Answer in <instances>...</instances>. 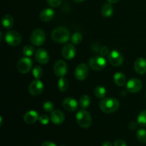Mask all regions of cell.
<instances>
[{
	"label": "cell",
	"mask_w": 146,
	"mask_h": 146,
	"mask_svg": "<svg viewBox=\"0 0 146 146\" xmlns=\"http://www.w3.org/2000/svg\"><path fill=\"white\" fill-rule=\"evenodd\" d=\"M119 101L115 98H106L100 102L99 106L101 111L105 113L115 112L119 108Z\"/></svg>",
	"instance_id": "obj_1"
},
{
	"label": "cell",
	"mask_w": 146,
	"mask_h": 146,
	"mask_svg": "<svg viewBox=\"0 0 146 146\" xmlns=\"http://www.w3.org/2000/svg\"><path fill=\"white\" fill-rule=\"evenodd\" d=\"M70 32L68 29L64 27L56 28L51 33V38L53 41L59 44H64L69 40Z\"/></svg>",
	"instance_id": "obj_2"
},
{
	"label": "cell",
	"mask_w": 146,
	"mask_h": 146,
	"mask_svg": "<svg viewBox=\"0 0 146 146\" xmlns=\"http://www.w3.org/2000/svg\"><path fill=\"white\" fill-rule=\"evenodd\" d=\"M76 121L78 125L84 128L90 127L92 123V118L88 111L85 110H81L78 111L76 115Z\"/></svg>",
	"instance_id": "obj_3"
},
{
	"label": "cell",
	"mask_w": 146,
	"mask_h": 146,
	"mask_svg": "<svg viewBox=\"0 0 146 146\" xmlns=\"http://www.w3.org/2000/svg\"><path fill=\"white\" fill-rule=\"evenodd\" d=\"M106 60L102 56H94L88 61V65L94 71H101L106 66Z\"/></svg>",
	"instance_id": "obj_4"
},
{
	"label": "cell",
	"mask_w": 146,
	"mask_h": 146,
	"mask_svg": "<svg viewBox=\"0 0 146 146\" xmlns=\"http://www.w3.org/2000/svg\"><path fill=\"white\" fill-rule=\"evenodd\" d=\"M30 41H31V44L36 46L42 45L46 41L45 33L42 29H35L31 33Z\"/></svg>",
	"instance_id": "obj_5"
},
{
	"label": "cell",
	"mask_w": 146,
	"mask_h": 146,
	"mask_svg": "<svg viewBox=\"0 0 146 146\" xmlns=\"http://www.w3.org/2000/svg\"><path fill=\"white\" fill-rule=\"evenodd\" d=\"M4 40L9 46H16L21 44V36L17 31H9L5 34Z\"/></svg>",
	"instance_id": "obj_6"
},
{
	"label": "cell",
	"mask_w": 146,
	"mask_h": 146,
	"mask_svg": "<svg viewBox=\"0 0 146 146\" xmlns=\"http://www.w3.org/2000/svg\"><path fill=\"white\" fill-rule=\"evenodd\" d=\"M88 73H89V69H88V67L87 66L86 64H80L76 68L74 75H75L76 78L77 80L84 81L88 77Z\"/></svg>",
	"instance_id": "obj_7"
},
{
	"label": "cell",
	"mask_w": 146,
	"mask_h": 146,
	"mask_svg": "<svg viewBox=\"0 0 146 146\" xmlns=\"http://www.w3.org/2000/svg\"><path fill=\"white\" fill-rule=\"evenodd\" d=\"M32 67V61L29 57L21 58L17 64V69L21 74H27Z\"/></svg>",
	"instance_id": "obj_8"
},
{
	"label": "cell",
	"mask_w": 146,
	"mask_h": 146,
	"mask_svg": "<svg viewBox=\"0 0 146 146\" xmlns=\"http://www.w3.org/2000/svg\"><path fill=\"white\" fill-rule=\"evenodd\" d=\"M44 88V86L42 81H40L39 79H36L33 81L29 86V92L32 96H36L41 94Z\"/></svg>",
	"instance_id": "obj_9"
},
{
	"label": "cell",
	"mask_w": 146,
	"mask_h": 146,
	"mask_svg": "<svg viewBox=\"0 0 146 146\" xmlns=\"http://www.w3.org/2000/svg\"><path fill=\"white\" fill-rule=\"evenodd\" d=\"M108 61L113 66H120L123 62V57L121 53L113 50L108 54Z\"/></svg>",
	"instance_id": "obj_10"
},
{
	"label": "cell",
	"mask_w": 146,
	"mask_h": 146,
	"mask_svg": "<svg viewBox=\"0 0 146 146\" xmlns=\"http://www.w3.org/2000/svg\"><path fill=\"white\" fill-rule=\"evenodd\" d=\"M68 68L67 64L63 60H58L55 63L54 66V71L56 76L58 77H64L66 74Z\"/></svg>",
	"instance_id": "obj_11"
},
{
	"label": "cell",
	"mask_w": 146,
	"mask_h": 146,
	"mask_svg": "<svg viewBox=\"0 0 146 146\" xmlns=\"http://www.w3.org/2000/svg\"><path fill=\"white\" fill-rule=\"evenodd\" d=\"M143 86L142 82L139 79L133 78L127 82L126 89L131 93H138L141 90Z\"/></svg>",
	"instance_id": "obj_12"
},
{
	"label": "cell",
	"mask_w": 146,
	"mask_h": 146,
	"mask_svg": "<svg viewBox=\"0 0 146 146\" xmlns=\"http://www.w3.org/2000/svg\"><path fill=\"white\" fill-rule=\"evenodd\" d=\"M76 47L72 44H66L62 48V55L67 60L72 59L76 55Z\"/></svg>",
	"instance_id": "obj_13"
},
{
	"label": "cell",
	"mask_w": 146,
	"mask_h": 146,
	"mask_svg": "<svg viewBox=\"0 0 146 146\" xmlns=\"http://www.w3.org/2000/svg\"><path fill=\"white\" fill-rule=\"evenodd\" d=\"M62 105L64 109H66L68 111H70V112L75 111L78 108V102L76 101V100L73 98H71V97L66 98L63 101Z\"/></svg>",
	"instance_id": "obj_14"
},
{
	"label": "cell",
	"mask_w": 146,
	"mask_h": 146,
	"mask_svg": "<svg viewBox=\"0 0 146 146\" xmlns=\"http://www.w3.org/2000/svg\"><path fill=\"white\" fill-rule=\"evenodd\" d=\"M35 58L37 62L40 64H46L49 60V55L48 52L44 48H39L36 51Z\"/></svg>",
	"instance_id": "obj_15"
},
{
	"label": "cell",
	"mask_w": 146,
	"mask_h": 146,
	"mask_svg": "<svg viewBox=\"0 0 146 146\" xmlns=\"http://www.w3.org/2000/svg\"><path fill=\"white\" fill-rule=\"evenodd\" d=\"M51 120L55 125H61L65 120V115L59 110H55L52 111L51 114Z\"/></svg>",
	"instance_id": "obj_16"
},
{
	"label": "cell",
	"mask_w": 146,
	"mask_h": 146,
	"mask_svg": "<svg viewBox=\"0 0 146 146\" xmlns=\"http://www.w3.org/2000/svg\"><path fill=\"white\" fill-rule=\"evenodd\" d=\"M134 69L137 74L142 75L146 73V59L139 58L136 59L134 64Z\"/></svg>",
	"instance_id": "obj_17"
},
{
	"label": "cell",
	"mask_w": 146,
	"mask_h": 146,
	"mask_svg": "<svg viewBox=\"0 0 146 146\" xmlns=\"http://www.w3.org/2000/svg\"><path fill=\"white\" fill-rule=\"evenodd\" d=\"M54 11L52 9L46 8L44 9L39 14V18L44 22H48L51 21L54 17Z\"/></svg>",
	"instance_id": "obj_18"
},
{
	"label": "cell",
	"mask_w": 146,
	"mask_h": 146,
	"mask_svg": "<svg viewBox=\"0 0 146 146\" xmlns=\"http://www.w3.org/2000/svg\"><path fill=\"white\" fill-rule=\"evenodd\" d=\"M39 118L38 114L35 111H27L24 115V120L27 124H33L36 122Z\"/></svg>",
	"instance_id": "obj_19"
},
{
	"label": "cell",
	"mask_w": 146,
	"mask_h": 146,
	"mask_svg": "<svg viewBox=\"0 0 146 146\" xmlns=\"http://www.w3.org/2000/svg\"><path fill=\"white\" fill-rule=\"evenodd\" d=\"M113 81L117 86H123L125 85V82H126V77L123 73L117 72L113 76Z\"/></svg>",
	"instance_id": "obj_20"
},
{
	"label": "cell",
	"mask_w": 146,
	"mask_h": 146,
	"mask_svg": "<svg viewBox=\"0 0 146 146\" xmlns=\"http://www.w3.org/2000/svg\"><path fill=\"white\" fill-rule=\"evenodd\" d=\"M113 14V7L111 5V3L105 4L101 9V14L105 18L111 17Z\"/></svg>",
	"instance_id": "obj_21"
},
{
	"label": "cell",
	"mask_w": 146,
	"mask_h": 146,
	"mask_svg": "<svg viewBox=\"0 0 146 146\" xmlns=\"http://www.w3.org/2000/svg\"><path fill=\"white\" fill-rule=\"evenodd\" d=\"M14 19L9 14H6L3 17L2 20H1V23H2V26L5 29H10L13 27L14 25Z\"/></svg>",
	"instance_id": "obj_22"
},
{
	"label": "cell",
	"mask_w": 146,
	"mask_h": 146,
	"mask_svg": "<svg viewBox=\"0 0 146 146\" xmlns=\"http://www.w3.org/2000/svg\"><path fill=\"white\" fill-rule=\"evenodd\" d=\"M91 104V98L88 95H83L79 99V106L81 108H87Z\"/></svg>",
	"instance_id": "obj_23"
},
{
	"label": "cell",
	"mask_w": 146,
	"mask_h": 146,
	"mask_svg": "<svg viewBox=\"0 0 146 146\" xmlns=\"http://www.w3.org/2000/svg\"><path fill=\"white\" fill-rule=\"evenodd\" d=\"M68 87V81L64 77H60L58 81V88L61 92H64Z\"/></svg>",
	"instance_id": "obj_24"
},
{
	"label": "cell",
	"mask_w": 146,
	"mask_h": 146,
	"mask_svg": "<svg viewBox=\"0 0 146 146\" xmlns=\"http://www.w3.org/2000/svg\"><path fill=\"white\" fill-rule=\"evenodd\" d=\"M94 94L98 98H104L106 95V89L104 86H97L94 90Z\"/></svg>",
	"instance_id": "obj_25"
},
{
	"label": "cell",
	"mask_w": 146,
	"mask_h": 146,
	"mask_svg": "<svg viewBox=\"0 0 146 146\" xmlns=\"http://www.w3.org/2000/svg\"><path fill=\"white\" fill-rule=\"evenodd\" d=\"M138 124L141 127H146V110L141 111L138 116Z\"/></svg>",
	"instance_id": "obj_26"
},
{
	"label": "cell",
	"mask_w": 146,
	"mask_h": 146,
	"mask_svg": "<svg viewBox=\"0 0 146 146\" xmlns=\"http://www.w3.org/2000/svg\"><path fill=\"white\" fill-rule=\"evenodd\" d=\"M136 136L138 141L143 143H146V130L143 128H141V129L138 130L136 133Z\"/></svg>",
	"instance_id": "obj_27"
},
{
	"label": "cell",
	"mask_w": 146,
	"mask_h": 146,
	"mask_svg": "<svg viewBox=\"0 0 146 146\" xmlns=\"http://www.w3.org/2000/svg\"><path fill=\"white\" fill-rule=\"evenodd\" d=\"M23 54L27 57H31L34 54V48L31 45H27L24 47Z\"/></svg>",
	"instance_id": "obj_28"
},
{
	"label": "cell",
	"mask_w": 146,
	"mask_h": 146,
	"mask_svg": "<svg viewBox=\"0 0 146 146\" xmlns=\"http://www.w3.org/2000/svg\"><path fill=\"white\" fill-rule=\"evenodd\" d=\"M83 39L82 34L79 32H76L71 36V42L73 44H79Z\"/></svg>",
	"instance_id": "obj_29"
},
{
	"label": "cell",
	"mask_w": 146,
	"mask_h": 146,
	"mask_svg": "<svg viewBox=\"0 0 146 146\" xmlns=\"http://www.w3.org/2000/svg\"><path fill=\"white\" fill-rule=\"evenodd\" d=\"M32 74L36 79H40L43 75V69L40 66H36L33 68Z\"/></svg>",
	"instance_id": "obj_30"
},
{
	"label": "cell",
	"mask_w": 146,
	"mask_h": 146,
	"mask_svg": "<svg viewBox=\"0 0 146 146\" xmlns=\"http://www.w3.org/2000/svg\"><path fill=\"white\" fill-rule=\"evenodd\" d=\"M54 104L51 102V101H46L44 104V105H43V108H44V110L46 112H52V111H54Z\"/></svg>",
	"instance_id": "obj_31"
},
{
	"label": "cell",
	"mask_w": 146,
	"mask_h": 146,
	"mask_svg": "<svg viewBox=\"0 0 146 146\" xmlns=\"http://www.w3.org/2000/svg\"><path fill=\"white\" fill-rule=\"evenodd\" d=\"M38 121H39V123L42 125H48V123L50 121V118H48V116L47 115H45V114H43V115H40L39 118H38Z\"/></svg>",
	"instance_id": "obj_32"
},
{
	"label": "cell",
	"mask_w": 146,
	"mask_h": 146,
	"mask_svg": "<svg viewBox=\"0 0 146 146\" xmlns=\"http://www.w3.org/2000/svg\"><path fill=\"white\" fill-rule=\"evenodd\" d=\"M62 1L63 0H47V2L51 7H57L61 5Z\"/></svg>",
	"instance_id": "obj_33"
},
{
	"label": "cell",
	"mask_w": 146,
	"mask_h": 146,
	"mask_svg": "<svg viewBox=\"0 0 146 146\" xmlns=\"http://www.w3.org/2000/svg\"><path fill=\"white\" fill-rule=\"evenodd\" d=\"M108 53H109V49L106 46L102 47L101 48V50H100V54L102 56H106L108 55Z\"/></svg>",
	"instance_id": "obj_34"
},
{
	"label": "cell",
	"mask_w": 146,
	"mask_h": 146,
	"mask_svg": "<svg viewBox=\"0 0 146 146\" xmlns=\"http://www.w3.org/2000/svg\"><path fill=\"white\" fill-rule=\"evenodd\" d=\"M114 146H127L126 143L121 139H118L115 141Z\"/></svg>",
	"instance_id": "obj_35"
},
{
	"label": "cell",
	"mask_w": 146,
	"mask_h": 146,
	"mask_svg": "<svg viewBox=\"0 0 146 146\" xmlns=\"http://www.w3.org/2000/svg\"><path fill=\"white\" fill-rule=\"evenodd\" d=\"M41 146H56V145L51 141H46V142L43 143Z\"/></svg>",
	"instance_id": "obj_36"
},
{
	"label": "cell",
	"mask_w": 146,
	"mask_h": 146,
	"mask_svg": "<svg viewBox=\"0 0 146 146\" xmlns=\"http://www.w3.org/2000/svg\"><path fill=\"white\" fill-rule=\"evenodd\" d=\"M101 146H113V145L111 144V142H109V141H105L104 143H103L102 145Z\"/></svg>",
	"instance_id": "obj_37"
},
{
	"label": "cell",
	"mask_w": 146,
	"mask_h": 146,
	"mask_svg": "<svg viewBox=\"0 0 146 146\" xmlns=\"http://www.w3.org/2000/svg\"><path fill=\"white\" fill-rule=\"evenodd\" d=\"M108 1V3H111V4H114V3H116L117 1H118L119 0H107Z\"/></svg>",
	"instance_id": "obj_38"
},
{
	"label": "cell",
	"mask_w": 146,
	"mask_h": 146,
	"mask_svg": "<svg viewBox=\"0 0 146 146\" xmlns=\"http://www.w3.org/2000/svg\"><path fill=\"white\" fill-rule=\"evenodd\" d=\"M73 1H74V2L79 3V2H82V1H84V0H73Z\"/></svg>",
	"instance_id": "obj_39"
},
{
	"label": "cell",
	"mask_w": 146,
	"mask_h": 146,
	"mask_svg": "<svg viewBox=\"0 0 146 146\" xmlns=\"http://www.w3.org/2000/svg\"><path fill=\"white\" fill-rule=\"evenodd\" d=\"M61 146H65V145H61Z\"/></svg>",
	"instance_id": "obj_40"
},
{
	"label": "cell",
	"mask_w": 146,
	"mask_h": 146,
	"mask_svg": "<svg viewBox=\"0 0 146 146\" xmlns=\"http://www.w3.org/2000/svg\"><path fill=\"white\" fill-rule=\"evenodd\" d=\"M145 96H146V93H145Z\"/></svg>",
	"instance_id": "obj_41"
}]
</instances>
